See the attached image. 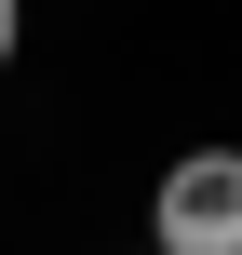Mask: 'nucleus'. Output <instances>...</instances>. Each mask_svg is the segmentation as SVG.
<instances>
[{
  "instance_id": "obj_1",
  "label": "nucleus",
  "mask_w": 242,
  "mask_h": 255,
  "mask_svg": "<svg viewBox=\"0 0 242 255\" xmlns=\"http://www.w3.org/2000/svg\"><path fill=\"white\" fill-rule=\"evenodd\" d=\"M148 255H242V148H189L148 188Z\"/></svg>"
},
{
  "instance_id": "obj_2",
  "label": "nucleus",
  "mask_w": 242,
  "mask_h": 255,
  "mask_svg": "<svg viewBox=\"0 0 242 255\" xmlns=\"http://www.w3.org/2000/svg\"><path fill=\"white\" fill-rule=\"evenodd\" d=\"M13 40H27V0H0V67H13Z\"/></svg>"
}]
</instances>
